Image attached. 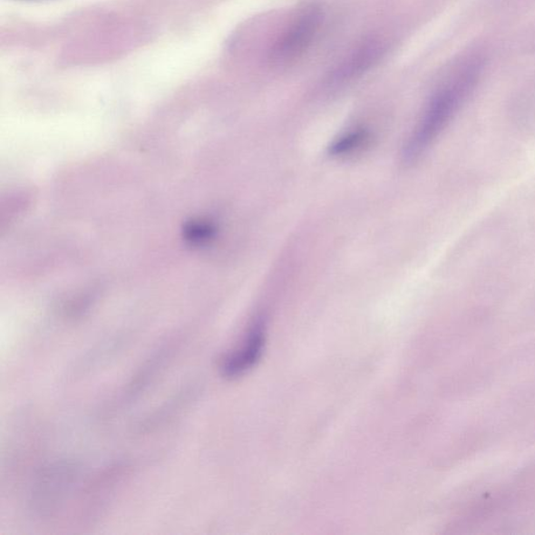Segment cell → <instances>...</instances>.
<instances>
[{"instance_id": "cell-1", "label": "cell", "mask_w": 535, "mask_h": 535, "mask_svg": "<svg viewBox=\"0 0 535 535\" xmlns=\"http://www.w3.org/2000/svg\"><path fill=\"white\" fill-rule=\"evenodd\" d=\"M478 70L476 65L466 67L432 98L422 120L404 147L402 156L404 163L417 161L433 145L474 87Z\"/></svg>"}, {"instance_id": "cell-2", "label": "cell", "mask_w": 535, "mask_h": 535, "mask_svg": "<svg viewBox=\"0 0 535 535\" xmlns=\"http://www.w3.org/2000/svg\"><path fill=\"white\" fill-rule=\"evenodd\" d=\"M322 18V11L316 5L301 10L273 45L269 54L271 65L286 67L303 57L317 35Z\"/></svg>"}, {"instance_id": "cell-3", "label": "cell", "mask_w": 535, "mask_h": 535, "mask_svg": "<svg viewBox=\"0 0 535 535\" xmlns=\"http://www.w3.org/2000/svg\"><path fill=\"white\" fill-rule=\"evenodd\" d=\"M265 345V327L258 321L250 329L243 345L230 353L222 363L223 374L229 377L241 375L258 360Z\"/></svg>"}, {"instance_id": "cell-4", "label": "cell", "mask_w": 535, "mask_h": 535, "mask_svg": "<svg viewBox=\"0 0 535 535\" xmlns=\"http://www.w3.org/2000/svg\"><path fill=\"white\" fill-rule=\"evenodd\" d=\"M369 132L366 129L359 128L351 130L342 134L329 147V154L332 156H346L365 147L369 141Z\"/></svg>"}]
</instances>
